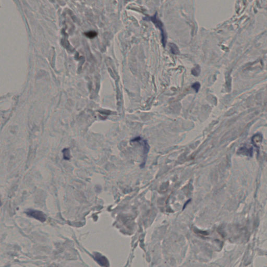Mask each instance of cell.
Instances as JSON below:
<instances>
[{"label": "cell", "mask_w": 267, "mask_h": 267, "mask_svg": "<svg viewBox=\"0 0 267 267\" xmlns=\"http://www.w3.org/2000/svg\"><path fill=\"white\" fill-rule=\"evenodd\" d=\"M29 216L35 218L41 222H45L46 220V217L45 214L38 210H29L26 212Z\"/></svg>", "instance_id": "6da1fadb"}, {"label": "cell", "mask_w": 267, "mask_h": 267, "mask_svg": "<svg viewBox=\"0 0 267 267\" xmlns=\"http://www.w3.org/2000/svg\"><path fill=\"white\" fill-rule=\"evenodd\" d=\"M94 256V258L95 259V261L100 265H101L102 267H109V262L107 258L98 253H95Z\"/></svg>", "instance_id": "7a4b0ae2"}, {"label": "cell", "mask_w": 267, "mask_h": 267, "mask_svg": "<svg viewBox=\"0 0 267 267\" xmlns=\"http://www.w3.org/2000/svg\"><path fill=\"white\" fill-rule=\"evenodd\" d=\"M170 47L171 51V52L173 54L177 55L179 54V50L177 45H175L174 43H170Z\"/></svg>", "instance_id": "3957f363"}, {"label": "cell", "mask_w": 267, "mask_h": 267, "mask_svg": "<svg viewBox=\"0 0 267 267\" xmlns=\"http://www.w3.org/2000/svg\"><path fill=\"white\" fill-rule=\"evenodd\" d=\"M239 153H241L242 154H245L246 155H250V153H252V150L250 149H248L246 147H243L240 148L239 150Z\"/></svg>", "instance_id": "277c9868"}, {"label": "cell", "mask_w": 267, "mask_h": 267, "mask_svg": "<svg viewBox=\"0 0 267 267\" xmlns=\"http://www.w3.org/2000/svg\"><path fill=\"white\" fill-rule=\"evenodd\" d=\"M200 71V67H199V66H197L195 67H194V69H192V75H194V76H198V75L199 74Z\"/></svg>", "instance_id": "5b68a950"}, {"label": "cell", "mask_w": 267, "mask_h": 267, "mask_svg": "<svg viewBox=\"0 0 267 267\" xmlns=\"http://www.w3.org/2000/svg\"><path fill=\"white\" fill-rule=\"evenodd\" d=\"M64 158V159L69 160L70 158V153L68 149H65L63 150Z\"/></svg>", "instance_id": "8992f818"}, {"label": "cell", "mask_w": 267, "mask_h": 267, "mask_svg": "<svg viewBox=\"0 0 267 267\" xmlns=\"http://www.w3.org/2000/svg\"><path fill=\"white\" fill-rule=\"evenodd\" d=\"M86 36L89 37V38H93L97 36V32H89L85 33Z\"/></svg>", "instance_id": "52a82bcc"}, {"label": "cell", "mask_w": 267, "mask_h": 267, "mask_svg": "<svg viewBox=\"0 0 267 267\" xmlns=\"http://www.w3.org/2000/svg\"><path fill=\"white\" fill-rule=\"evenodd\" d=\"M200 85L199 83H194V84L192 85V88L196 91V92H197L199 91V89L200 88Z\"/></svg>", "instance_id": "ba28073f"}]
</instances>
